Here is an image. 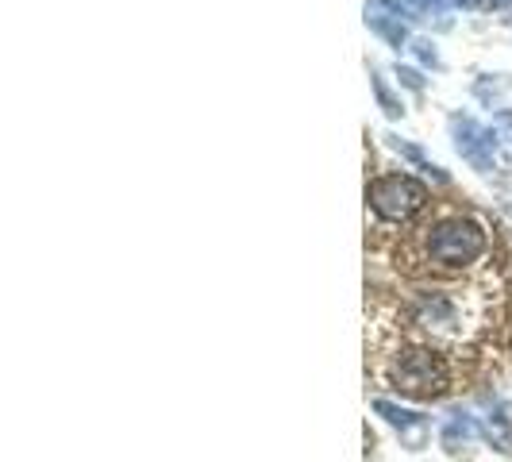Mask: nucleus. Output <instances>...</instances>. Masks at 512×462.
Segmentation results:
<instances>
[{"label": "nucleus", "instance_id": "obj_1", "mask_svg": "<svg viewBox=\"0 0 512 462\" xmlns=\"http://www.w3.org/2000/svg\"><path fill=\"white\" fill-rule=\"evenodd\" d=\"M497 285L470 282V285H436V289H416L401 297L397 305L374 308L366 305V335H416L424 343H436L451 355H470L486 343L497 328Z\"/></svg>", "mask_w": 512, "mask_h": 462}, {"label": "nucleus", "instance_id": "obj_2", "mask_svg": "<svg viewBox=\"0 0 512 462\" xmlns=\"http://www.w3.org/2000/svg\"><path fill=\"white\" fill-rule=\"evenodd\" d=\"M378 351V374L385 385H393L401 397L412 401H443L462 389L466 370L462 359L443 351L436 343H424L416 335H382L370 339Z\"/></svg>", "mask_w": 512, "mask_h": 462}, {"label": "nucleus", "instance_id": "obj_3", "mask_svg": "<svg viewBox=\"0 0 512 462\" xmlns=\"http://www.w3.org/2000/svg\"><path fill=\"white\" fill-rule=\"evenodd\" d=\"M489 258V231L474 216H447L420 235V262L439 274H470Z\"/></svg>", "mask_w": 512, "mask_h": 462}, {"label": "nucleus", "instance_id": "obj_4", "mask_svg": "<svg viewBox=\"0 0 512 462\" xmlns=\"http://www.w3.org/2000/svg\"><path fill=\"white\" fill-rule=\"evenodd\" d=\"M366 201L389 224H409L412 216L428 208V185L409 174H382L366 185Z\"/></svg>", "mask_w": 512, "mask_h": 462}, {"label": "nucleus", "instance_id": "obj_5", "mask_svg": "<svg viewBox=\"0 0 512 462\" xmlns=\"http://www.w3.org/2000/svg\"><path fill=\"white\" fill-rule=\"evenodd\" d=\"M451 135H455L459 154L474 170L489 174V170L497 166V139H493V131L482 128L478 120H470V116H451Z\"/></svg>", "mask_w": 512, "mask_h": 462}, {"label": "nucleus", "instance_id": "obj_6", "mask_svg": "<svg viewBox=\"0 0 512 462\" xmlns=\"http://www.w3.org/2000/svg\"><path fill=\"white\" fill-rule=\"evenodd\" d=\"M401 4H393V0H366V27L374 31V35H382L389 47H405L409 43V27L401 20Z\"/></svg>", "mask_w": 512, "mask_h": 462}, {"label": "nucleus", "instance_id": "obj_7", "mask_svg": "<svg viewBox=\"0 0 512 462\" xmlns=\"http://www.w3.org/2000/svg\"><path fill=\"white\" fill-rule=\"evenodd\" d=\"M374 409L382 412L385 420L405 436L409 451H420V447H424V439H428V420H424L420 412L401 409V405H393V401H374Z\"/></svg>", "mask_w": 512, "mask_h": 462}, {"label": "nucleus", "instance_id": "obj_8", "mask_svg": "<svg viewBox=\"0 0 512 462\" xmlns=\"http://www.w3.org/2000/svg\"><path fill=\"white\" fill-rule=\"evenodd\" d=\"M474 439H478V424H474L470 416H451V420L443 424V447L455 451V455L466 451Z\"/></svg>", "mask_w": 512, "mask_h": 462}, {"label": "nucleus", "instance_id": "obj_9", "mask_svg": "<svg viewBox=\"0 0 512 462\" xmlns=\"http://www.w3.org/2000/svg\"><path fill=\"white\" fill-rule=\"evenodd\" d=\"M486 436H489V443L501 451V455H512V416H509V409L489 412Z\"/></svg>", "mask_w": 512, "mask_h": 462}, {"label": "nucleus", "instance_id": "obj_10", "mask_svg": "<svg viewBox=\"0 0 512 462\" xmlns=\"http://www.w3.org/2000/svg\"><path fill=\"white\" fill-rule=\"evenodd\" d=\"M401 8L412 12L416 20H432V16H443V4L439 0H401Z\"/></svg>", "mask_w": 512, "mask_h": 462}, {"label": "nucleus", "instance_id": "obj_11", "mask_svg": "<svg viewBox=\"0 0 512 462\" xmlns=\"http://www.w3.org/2000/svg\"><path fill=\"white\" fill-rule=\"evenodd\" d=\"M416 47V54H420V62H428V66H439L436 51H432V43H412Z\"/></svg>", "mask_w": 512, "mask_h": 462}, {"label": "nucleus", "instance_id": "obj_12", "mask_svg": "<svg viewBox=\"0 0 512 462\" xmlns=\"http://www.w3.org/2000/svg\"><path fill=\"white\" fill-rule=\"evenodd\" d=\"M455 4H466V8H474V4H478V0H455Z\"/></svg>", "mask_w": 512, "mask_h": 462}]
</instances>
